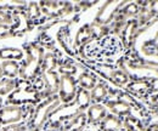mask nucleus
Listing matches in <instances>:
<instances>
[{"instance_id":"nucleus-37","label":"nucleus","mask_w":158,"mask_h":131,"mask_svg":"<svg viewBox=\"0 0 158 131\" xmlns=\"http://www.w3.org/2000/svg\"><path fill=\"white\" fill-rule=\"evenodd\" d=\"M119 131H127V130H125V129H124V128H123V129H122V130H119Z\"/></svg>"},{"instance_id":"nucleus-10","label":"nucleus","mask_w":158,"mask_h":131,"mask_svg":"<svg viewBox=\"0 0 158 131\" xmlns=\"http://www.w3.org/2000/svg\"><path fill=\"white\" fill-rule=\"evenodd\" d=\"M151 79V78H150ZM150 79H134L133 81L128 83L127 89L129 92L136 95L139 97H148L150 95H152V90H151V83Z\"/></svg>"},{"instance_id":"nucleus-6","label":"nucleus","mask_w":158,"mask_h":131,"mask_svg":"<svg viewBox=\"0 0 158 131\" xmlns=\"http://www.w3.org/2000/svg\"><path fill=\"white\" fill-rule=\"evenodd\" d=\"M26 114L20 106H7L0 109V125L6 126L11 124L21 123Z\"/></svg>"},{"instance_id":"nucleus-29","label":"nucleus","mask_w":158,"mask_h":131,"mask_svg":"<svg viewBox=\"0 0 158 131\" xmlns=\"http://www.w3.org/2000/svg\"><path fill=\"white\" fill-rule=\"evenodd\" d=\"M150 83H151L152 94H158V75L157 76L151 78V79H150Z\"/></svg>"},{"instance_id":"nucleus-21","label":"nucleus","mask_w":158,"mask_h":131,"mask_svg":"<svg viewBox=\"0 0 158 131\" xmlns=\"http://www.w3.org/2000/svg\"><path fill=\"white\" fill-rule=\"evenodd\" d=\"M78 84L81 89H85V90H93L96 85V78L94 75H91L88 72H84L79 75L78 78Z\"/></svg>"},{"instance_id":"nucleus-28","label":"nucleus","mask_w":158,"mask_h":131,"mask_svg":"<svg viewBox=\"0 0 158 131\" xmlns=\"http://www.w3.org/2000/svg\"><path fill=\"white\" fill-rule=\"evenodd\" d=\"M148 10L155 17H158V1H148Z\"/></svg>"},{"instance_id":"nucleus-25","label":"nucleus","mask_w":158,"mask_h":131,"mask_svg":"<svg viewBox=\"0 0 158 131\" xmlns=\"http://www.w3.org/2000/svg\"><path fill=\"white\" fill-rule=\"evenodd\" d=\"M59 73L61 75H67V76H73L77 73V67L73 66L72 63H63L59 66Z\"/></svg>"},{"instance_id":"nucleus-17","label":"nucleus","mask_w":158,"mask_h":131,"mask_svg":"<svg viewBox=\"0 0 158 131\" xmlns=\"http://www.w3.org/2000/svg\"><path fill=\"white\" fill-rule=\"evenodd\" d=\"M140 5L139 2H128V4H124L123 7L118 11V15H120L124 19L127 18H131V17H135L140 14Z\"/></svg>"},{"instance_id":"nucleus-34","label":"nucleus","mask_w":158,"mask_h":131,"mask_svg":"<svg viewBox=\"0 0 158 131\" xmlns=\"http://www.w3.org/2000/svg\"><path fill=\"white\" fill-rule=\"evenodd\" d=\"M2 68H1V64H0V79H2Z\"/></svg>"},{"instance_id":"nucleus-14","label":"nucleus","mask_w":158,"mask_h":131,"mask_svg":"<svg viewBox=\"0 0 158 131\" xmlns=\"http://www.w3.org/2000/svg\"><path fill=\"white\" fill-rule=\"evenodd\" d=\"M93 40H94V34H93L91 26L85 24V26H83L78 31V33H77V35H76L74 45L83 47V46H85L86 44H89V43L93 41Z\"/></svg>"},{"instance_id":"nucleus-12","label":"nucleus","mask_w":158,"mask_h":131,"mask_svg":"<svg viewBox=\"0 0 158 131\" xmlns=\"http://www.w3.org/2000/svg\"><path fill=\"white\" fill-rule=\"evenodd\" d=\"M88 126V119L86 113L80 112L73 118H71L68 121H66L59 131H83Z\"/></svg>"},{"instance_id":"nucleus-4","label":"nucleus","mask_w":158,"mask_h":131,"mask_svg":"<svg viewBox=\"0 0 158 131\" xmlns=\"http://www.w3.org/2000/svg\"><path fill=\"white\" fill-rule=\"evenodd\" d=\"M124 4H125L124 1H107L100 9L99 14H98L94 23L99 24V26L108 24L110 22H112L114 19V17L118 14V11L123 7Z\"/></svg>"},{"instance_id":"nucleus-18","label":"nucleus","mask_w":158,"mask_h":131,"mask_svg":"<svg viewBox=\"0 0 158 131\" xmlns=\"http://www.w3.org/2000/svg\"><path fill=\"white\" fill-rule=\"evenodd\" d=\"M108 79H110L111 81H113V83H114L116 85H118V86H125V85H128V83H129V80H130L129 74H128L125 71L118 69V68H114V69L112 71V73H111Z\"/></svg>"},{"instance_id":"nucleus-24","label":"nucleus","mask_w":158,"mask_h":131,"mask_svg":"<svg viewBox=\"0 0 158 131\" xmlns=\"http://www.w3.org/2000/svg\"><path fill=\"white\" fill-rule=\"evenodd\" d=\"M40 14H41V9H40L39 4H37V2H29L27 5V17L31 19V21L38 19Z\"/></svg>"},{"instance_id":"nucleus-16","label":"nucleus","mask_w":158,"mask_h":131,"mask_svg":"<svg viewBox=\"0 0 158 131\" xmlns=\"http://www.w3.org/2000/svg\"><path fill=\"white\" fill-rule=\"evenodd\" d=\"M108 95V88L106 84L103 83H99L95 85V88L91 90L90 96H91V102L94 103H100L102 101H106Z\"/></svg>"},{"instance_id":"nucleus-35","label":"nucleus","mask_w":158,"mask_h":131,"mask_svg":"<svg viewBox=\"0 0 158 131\" xmlns=\"http://www.w3.org/2000/svg\"><path fill=\"white\" fill-rule=\"evenodd\" d=\"M2 108V98H1V96H0V109Z\"/></svg>"},{"instance_id":"nucleus-22","label":"nucleus","mask_w":158,"mask_h":131,"mask_svg":"<svg viewBox=\"0 0 158 131\" xmlns=\"http://www.w3.org/2000/svg\"><path fill=\"white\" fill-rule=\"evenodd\" d=\"M57 68V58L54 54L48 52L43 57V63H41V73L43 72H51Z\"/></svg>"},{"instance_id":"nucleus-3","label":"nucleus","mask_w":158,"mask_h":131,"mask_svg":"<svg viewBox=\"0 0 158 131\" xmlns=\"http://www.w3.org/2000/svg\"><path fill=\"white\" fill-rule=\"evenodd\" d=\"M60 103H61V101L59 100V97H55V96L48 97L44 102H41L35 108V111L32 112L29 120L27 121L28 129L41 130L46 125L51 113L60 107Z\"/></svg>"},{"instance_id":"nucleus-5","label":"nucleus","mask_w":158,"mask_h":131,"mask_svg":"<svg viewBox=\"0 0 158 131\" xmlns=\"http://www.w3.org/2000/svg\"><path fill=\"white\" fill-rule=\"evenodd\" d=\"M77 81L73 76L62 75L60 78V88H59V100L61 102L68 104L73 102L77 95Z\"/></svg>"},{"instance_id":"nucleus-7","label":"nucleus","mask_w":158,"mask_h":131,"mask_svg":"<svg viewBox=\"0 0 158 131\" xmlns=\"http://www.w3.org/2000/svg\"><path fill=\"white\" fill-rule=\"evenodd\" d=\"M41 74V79L44 81V91L41 92V96L46 98L55 96V94L59 92L60 88V76L57 72H43Z\"/></svg>"},{"instance_id":"nucleus-1","label":"nucleus","mask_w":158,"mask_h":131,"mask_svg":"<svg viewBox=\"0 0 158 131\" xmlns=\"http://www.w3.org/2000/svg\"><path fill=\"white\" fill-rule=\"evenodd\" d=\"M84 55L99 62H113L114 58L123 52L124 47L117 35L107 34L105 37L94 39L85 46H83Z\"/></svg>"},{"instance_id":"nucleus-15","label":"nucleus","mask_w":158,"mask_h":131,"mask_svg":"<svg viewBox=\"0 0 158 131\" xmlns=\"http://www.w3.org/2000/svg\"><path fill=\"white\" fill-rule=\"evenodd\" d=\"M74 103L77 104V108H78L80 112H84L85 109H88L91 104V96L90 92L85 89H81L79 88L77 90V95H76V101Z\"/></svg>"},{"instance_id":"nucleus-19","label":"nucleus","mask_w":158,"mask_h":131,"mask_svg":"<svg viewBox=\"0 0 158 131\" xmlns=\"http://www.w3.org/2000/svg\"><path fill=\"white\" fill-rule=\"evenodd\" d=\"M2 74L9 78H16L20 75V64L16 61H4L1 63Z\"/></svg>"},{"instance_id":"nucleus-36","label":"nucleus","mask_w":158,"mask_h":131,"mask_svg":"<svg viewBox=\"0 0 158 131\" xmlns=\"http://www.w3.org/2000/svg\"><path fill=\"white\" fill-rule=\"evenodd\" d=\"M27 131H41V130H37V129H27Z\"/></svg>"},{"instance_id":"nucleus-23","label":"nucleus","mask_w":158,"mask_h":131,"mask_svg":"<svg viewBox=\"0 0 158 131\" xmlns=\"http://www.w3.org/2000/svg\"><path fill=\"white\" fill-rule=\"evenodd\" d=\"M16 80L14 79H0V96L9 95L16 88Z\"/></svg>"},{"instance_id":"nucleus-26","label":"nucleus","mask_w":158,"mask_h":131,"mask_svg":"<svg viewBox=\"0 0 158 131\" xmlns=\"http://www.w3.org/2000/svg\"><path fill=\"white\" fill-rule=\"evenodd\" d=\"M28 126L27 123H17V124H11V125H6L2 126L0 131H27Z\"/></svg>"},{"instance_id":"nucleus-27","label":"nucleus","mask_w":158,"mask_h":131,"mask_svg":"<svg viewBox=\"0 0 158 131\" xmlns=\"http://www.w3.org/2000/svg\"><path fill=\"white\" fill-rule=\"evenodd\" d=\"M11 22H12V17L7 12L0 10V24H9Z\"/></svg>"},{"instance_id":"nucleus-11","label":"nucleus","mask_w":158,"mask_h":131,"mask_svg":"<svg viewBox=\"0 0 158 131\" xmlns=\"http://www.w3.org/2000/svg\"><path fill=\"white\" fill-rule=\"evenodd\" d=\"M107 108L101 103H91L86 112L88 125L91 126H99V124L103 120V118L107 115Z\"/></svg>"},{"instance_id":"nucleus-13","label":"nucleus","mask_w":158,"mask_h":131,"mask_svg":"<svg viewBox=\"0 0 158 131\" xmlns=\"http://www.w3.org/2000/svg\"><path fill=\"white\" fill-rule=\"evenodd\" d=\"M98 128L100 131H119L124 128V124L120 118L113 114H107Z\"/></svg>"},{"instance_id":"nucleus-38","label":"nucleus","mask_w":158,"mask_h":131,"mask_svg":"<svg viewBox=\"0 0 158 131\" xmlns=\"http://www.w3.org/2000/svg\"><path fill=\"white\" fill-rule=\"evenodd\" d=\"M157 40H158V39H157Z\"/></svg>"},{"instance_id":"nucleus-20","label":"nucleus","mask_w":158,"mask_h":131,"mask_svg":"<svg viewBox=\"0 0 158 131\" xmlns=\"http://www.w3.org/2000/svg\"><path fill=\"white\" fill-rule=\"evenodd\" d=\"M23 51L17 47H4L0 50V58L12 61V59H22L23 58Z\"/></svg>"},{"instance_id":"nucleus-2","label":"nucleus","mask_w":158,"mask_h":131,"mask_svg":"<svg viewBox=\"0 0 158 131\" xmlns=\"http://www.w3.org/2000/svg\"><path fill=\"white\" fill-rule=\"evenodd\" d=\"M44 51L37 45H29L27 47V59L20 67V76L23 80L37 79V75L41 72Z\"/></svg>"},{"instance_id":"nucleus-33","label":"nucleus","mask_w":158,"mask_h":131,"mask_svg":"<svg viewBox=\"0 0 158 131\" xmlns=\"http://www.w3.org/2000/svg\"><path fill=\"white\" fill-rule=\"evenodd\" d=\"M41 131H59V130H56L54 128H50V126H45V128L41 129Z\"/></svg>"},{"instance_id":"nucleus-32","label":"nucleus","mask_w":158,"mask_h":131,"mask_svg":"<svg viewBox=\"0 0 158 131\" xmlns=\"http://www.w3.org/2000/svg\"><path fill=\"white\" fill-rule=\"evenodd\" d=\"M83 131H100L98 126H91V125H88Z\"/></svg>"},{"instance_id":"nucleus-8","label":"nucleus","mask_w":158,"mask_h":131,"mask_svg":"<svg viewBox=\"0 0 158 131\" xmlns=\"http://www.w3.org/2000/svg\"><path fill=\"white\" fill-rule=\"evenodd\" d=\"M139 31V23L138 19L131 18L125 22L122 32H120V41L123 44L124 49H130L134 40L136 39V34Z\"/></svg>"},{"instance_id":"nucleus-9","label":"nucleus","mask_w":158,"mask_h":131,"mask_svg":"<svg viewBox=\"0 0 158 131\" xmlns=\"http://www.w3.org/2000/svg\"><path fill=\"white\" fill-rule=\"evenodd\" d=\"M105 107L111 111V114L118 118H128L131 115V104L123 100H110L105 101Z\"/></svg>"},{"instance_id":"nucleus-31","label":"nucleus","mask_w":158,"mask_h":131,"mask_svg":"<svg viewBox=\"0 0 158 131\" xmlns=\"http://www.w3.org/2000/svg\"><path fill=\"white\" fill-rule=\"evenodd\" d=\"M151 103L153 109H158V94H152L151 96Z\"/></svg>"},{"instance_id":"nucleus-30","label":"nucleus","mask_w":158,"mask_h":131,"mask_svg":"<svg viewBox=\"0 0 158 131\" xmlns=\"http://www.w3.org/2000/svg\"><path fill=\"white\" fill-rule=\"evenodd\" d=\"M10 34V27L7 24H0V38L7 37Z\"/></svg>"}]
</instances>
